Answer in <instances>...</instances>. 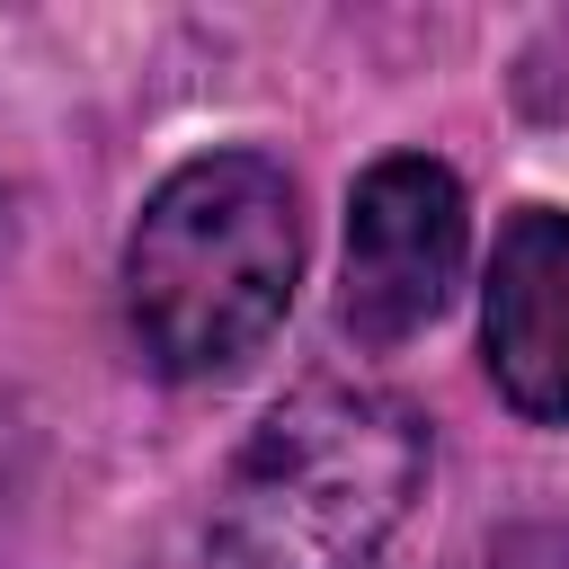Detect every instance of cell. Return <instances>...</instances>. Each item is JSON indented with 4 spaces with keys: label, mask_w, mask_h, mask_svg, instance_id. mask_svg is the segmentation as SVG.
<instances>
[{
    "label": "cell",
    "mask_w": 569,
    "mask_h": 569,
    "mask_svg": "<svg viewBox=\"0 0 569 569\" xmlns=\"http://www.w3.org/2000/svg\"><path fill=\"white\" fill-rule=\"evenodd\" d=\"M427 462L436 436L400 391L302 382L231 453L204 516V569H382Z\"/></svg>",
    "instance_id": "1"
},
{
    "label": "cell",
    "mask_w": 569,
    "mask_h": 569,
    "mask_svg": "<svg viewBox=\"0 0 569 569\" xmlns=\"http://www.w3.org/2000/svg\"><path fill=\"white\" fill-rule=\"evenodd\" d=\"M480 569H569V525H516L489 542Z\"/></svg>",
    "instance_id": "5"
},
{
    "label": "cell",
    "mask_w": 569,
    "mask_h": 569,
    "mask_svg": "<svg viewBox=\"0 0 569 569\" xmlns=\"http://www.w3.org/2000/svg\"><path fill=\"white\" fill-rule=\"evenodd\" d=\"M302 204L267 151H204L169 169L124 240V320L151 373H240L293 311Z\"/></svg>",
    "instance_id": "2"
},
{
    "label": "cell",
    "mask_w": 569,
    "mask_h": 569,
    "mask_svg": "<svg viewBox=\"0 0 569 569\" xmlns=\"http://www.w3.org/2000/svg\"><path fill=\"white\" fill-rule=\"evenodd\" d=\"M0 249H9V187H0Z\"/></svg>",
    "instance_id": "6"
},
{
    "label": "cell",
    "mask_w": 569,
    "mask_h": 569,
    "mask_svg": "<svg viewBox=\"0 0 569 569\" xmlns=\"http://www.w3.org/2000/svg\"><path fill=\"white\" fill-rule=\"evenodd\" d=\"M480 356L516 418L569 427V213L560 204H525L498 231L480 284Z\"/></svg>",
    "instance_id": "4"
},
{
    "label": "cell",
    "mask_w": 569,
    "mask_h": 569,
    "mask_svg": "<svg viewBox=\"0 0 569 569\" xmlns=\"http://www.w3.org/2000/svg\"><path fill=\"white\" fill-rule=\"evenodd\" d=\"M462 249H471V213H462V178L427 151H391L356 178L347 196V258H338V329L365 356L409 347L418 329L445 320L453 284H462Z\"/></svg>",
    "instance_id": "3"
}]
</instances>
